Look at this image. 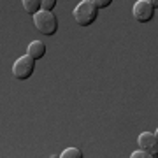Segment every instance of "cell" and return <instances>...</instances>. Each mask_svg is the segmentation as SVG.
Listing matches in <instances>:
<instances>
[{
  "mask_svg": "<svg viewBox=\"0 0 158 158\" xmlns=\"http://www.w3.org/2000/svg\"><path fill=\"white\" fill-rule=\"evenodd\" d=\"M91 2H93L98 9H107V7L113 4V0H91Z\"/></svg>",
  "mask_w": 158,
  "mask_h": 158,
  "instance_id": "obj_10",
  "label": "cell"
},
{
  "mask_svg": "<svg viewBox=\"0 0 158 158\" xmlns=\"http://www.w3.org/2000/svg\"><path fill=\"white\" fill-rule=\"evenodd\" d=\"M21 2H23V9L30 16H35L39 11H42V0H21Z\"/></svg>",
  "mask_w": 158,
  "mask_h": 158,
  "instance_id": "obj_7",
  "label": "cell"
},
{
  "mask_svg": "<svg viewBox=\"0 0 158 158\" xmlns=\"http://www.w3.org/2000/svg\"><path fill=\"white\" fill-rule=\"evenodd\" d=\"M27 55H30L34 60H40V58H44L46 56V44H44V42H40V40H34V42H30Z\"/></svg>",
  "mask_w": 158,
  "mask_h": 158,
  "instance_id": "obj_6",
  "label": "cell"
},
{
  "mask_svg": "<svg viewBox=\"0 0 158 158\" xmlns=\"http://www.w3.org/2000/svg\"><path fill=\"white\" fill-rule=\"evenodd\" d=\"M155 135H156V139H158V128H156V132H155Z\"/></svg>",
  "mask_w": 158,
  "mask_h": 158,
  "instance_id": "obj_13",
  "label": "cell"
},
{
  "mask_svg": "<svg viewBox=\"0 0 158 158\" xmlns=\"http://www.w3.org/2000/svg\"><path fill=\"white\" fill-rule=\"evenodd\" d=\"M149 4H151V6L155 7V11L158 9V0H149Z\"/></svg>",
  "mask_w": 158,
  "mask_h": 158,
  "instance_id": "obj_12",
  "label": "cell"
},
{
  "mask_svg": "<svg viewBox=\"0 0 158 158\" xmlns=\"http://www.w3.org/2000/svg\"><path fill=\"white\" fill-rule=\"evenodd\" d=\"M132 158H153V156H151V153L144 151V149H139V151L132 153Z\"/></svg>",
  "mask_w": 158,
  "mask_h": 158,
  "instance_id": "obj_11",
  "label": "cell"
},
{
  "mask_svg": "<svg viewBox=\"0 0 158 158\" xmlns=\"http://www.w3.org/2000/svg\"><path fill=\"white\" fill-rule=\"evenodd\" d=\"M60 156L62 158H83V153H81V149H77V148H67L65 151H62Z\"/></svg>",
  "mask_w": 158,
  "mask_h": 158,
  "instance_id": "obj_8",
  "label": "cell"
},
{
  "mask_svg": "<svg viewBox=\"0 0 158 158\" xmlns=\"http://www.w3.org/2000/svg\"><path fill=\"white\" fill-rule=\"evenodd\" d=\"M35 62L30 55H25V56H19L12 65V76L18 79V81H27V79L32 77V74L35 72Z\"/></svg>",
  "mask_w": 158,
  "mask_h": 158,
  "instance_id": "obj_3",
  "label": "cell"
},
{
  "mask_svg": "<svg viewBox=\"0 0 158 158\" xmlns=\"http://www.w3.org/2000/svg\"><path fill=\"white\" fill-rule=\"evenodd\" d=\"M74 21L76 25L79 27H90L93 23L97 21V18H98V7L91 2V0H81L77 6L74 7Z\"/></svg>",
  "mask_w": 158,
  "mask_h": 158,
  "instance_id": "obj_1",
  "label": "cell"
},
{
  "mask_svg": "<svg viewBox=\"0 0 158 158\" xmlns=\"http://www.w3.org/2000/svg\"><path fill=\"white\" fill-rule=\"evenodd\" d=\"M34 25L42 35H55L58 32V19L56 16L49 11H39L34 16Z\"/></svg>",
  "mask_w": 158,
  "mask_h": 158,
  "instance_id": "obj_2",
  "label": "cell"
},
{
  "mask_svg": "<svg viewBox=\"0 0 158 158\" xmlns=\"http://www.w3.org/2000/svg\"><path fill=\"white\" fill-rule=\"evenodd\" d=\"M58 0H42V11H49L53 12V9L56 7Z\"/></svg>",
  "mask_w": 158,
  "mask_h": 158,
  "instance_id": "obj_9",
  "label": "cell"
},
{
  "mask_svg": "<svg viewBox=\"0 0 158 158\" xmlns=\"http://www.w3.org/2000/svg\"><path fill=\"white\" fill-rule=\"evenodd\" d=\"M134 18L139 23H149L155 18V7L149 4V0H137L134 4Z\"/></svg>",
  "mask_w": 158,
  "mask_h": 158,
  "instance_id": "obj_4",
  "label": "cell"
},
{
  "mask_svg": "<svg viewBox=\"0 0 158 158\" xmlns=\"http://www.w3.org/2000/svg\"><path fill=\"white\" fill-rule=\"evenodd\" d=\"M137 142H139L141 149L151 153L153 158H158V139H156L155 134H151V132H144V134L139 135Z\"/></svg>",
  "mask_w": 158,
  "mask_h": 158,
  "instance_id": "obj_5",
  "label": "cell"
}]
</instances>
